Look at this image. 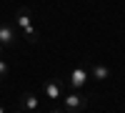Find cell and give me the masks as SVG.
<instances>
[{"label":"cell","instance_id":"obj_1","mask_svg":"<svg viewBox=\"0 0 125 113\" xmlns=\"http://www.w3.org/2000/svg\"><path fill=\"white\" fill-rule=\"evenodd\" d=\"M60 100H62V103H65V111H68V113H80L83 108L88 106V98L83 96V93H78V90H73V93L62 96Z\"/></svg>","mask_w":125,"mask_h":113},{"label":"cell","instance_id":"obj_2","mask_svg":"<svg viewBox=\"0 0 125 113\" xmlns=\"http://www.w3.org/2000/svg\"><path fill=\"white\" fill-rule=\"evenodd\" d=\"M0 43L5 48H13L18 43V30L13 23H0Z\"/></svg>","mask_w":125,"mask_h":113},{"label":"cell","instance_id":"obj_3","mask_svg":"<svg viewBox=\"0 0 125 113\" xmlns=\"http://www.w3.org/2000/svg\"><path fill=\"white\" fill-rule=\"evenodd\" d=\"M68 83L73 86V90H80L83 86L88 83V70H85V68H80V65H78V68H73V70H70Z\"/></svg>","mask_w":125,"mask_h":113},{"label":"cell","instance_id":"obj_4","mask_svg":"<svg viewBox=\"0 0 125 113\" xmlns=\"http://www.w3.org/2000/svg\"><path fill=\"white\" fill-rule=\"evenodd\" d=\"M43 90H45V98H53V100L62 98V83L60 80H48V83L43 86Z\"/></svg>","mask_w":125,"mask_h":113},{"label":"cell","instance_id":"obj_5","mask_svg":"<svg viewBox=\"0 0 125 113\" xmlns=\"http://www.w3.org/2000/svg\"><path fill=\"white\" fill-rule=\"evenodd\" d=\"M15 25H18L20 30H25L28 25H33V13H30L28 8H20L18 13H15Z\"/></svg>","mask_w":125,"mask_h":113},{"label":"cell","instance_id":"obj_6","mask_svg":"<svg viewBox=\"0 0 125 113\" xmlns=\"http://www.w3.org/2000/svg\"><path fill=\"white\" fill-rule=\"evenodd\" d=\"M90 75L95 78V80H108V78H110V68H108V65H100V63H95V65L90 68Z\"/></svg>","mask_w":125,"mask_h":113},{"label":"cell","instance_id":"obj_7","mask_svg":"<svg viewBox=\"0 0 125 113\" xmlns=\"http://www.w3.org/2000/svg\"><path fill=\"white\" fill-rule=\"evenodd\" d=\"M20 103H23V108H28L33 113V111H38V96L35 93H23L20 96Z\"/></svg>","mask_w":125,"mask_h":113},{"label":"cell","instance_id":"obj_8","mask_svg":"<svg viewBox=\"0 0 125 113\" xmlns=\"http://www.w3.org/2000/svg\"><path fill=\"white\" fill-rule=\"evenodd\" d=\"M23 35H25V40H28V43H38V40H40V35H38V30H35V25H28L25 30H23Z\"/></svg>","mask_w":125,"mask_h":113},{"label":"cell","instance_id":"obj_9","mask_svg":"<svg viewBox=\"0 0 125 113\" xmlns=\"http://www.w3.org/2000/svg\"><path fill=\"white\" fill-rule=\"evenodd\" d=\"M8 73H10V63L0 58V80H5V78H8Z\"/></svg>","mask_w":125,"mask_h":113},{"label":"cell","instance_id":"obj_10","mask_svg":"<svg viewBox=\"0 0 125 113\" xmlns=\"http://www.w3.org/2000/svg\"><path fill=\"white\" fill-rule=\"evenodd\" d=\"M3 53H5V45H3V43H0V58H3Z\"/></svg>","mask_w":125,"mask_h":113},{"label":"cell","instance_id":"obj_11","mask_svg":"<svg viewBox=\"0 0 125 113\" xmlns=\"http://www.w3.org/2000/svg\"><path fill=\"white\" fill-rule=\"evenodd\" d=\"M50 113H62V111H60V108H53V111H50Z\"/></svg>","mask_w":125,"mask_h":113},{"label":"cell","instance_id":"obj_12","mask_svg":"<svg viewBox=\"0 0 125 113\" xmlns=\"http://www.w3.org/2000/svg\"><path fill=\"white\" fill-rule=\"evenodd\" d=\"M0 113H5V108H3V106H0Z\"/></svg>","mask_w":125,"mask_h":113},{"label":"cell","instance_id":"obj_13","mask_svg":"<svg viewBox=\"0 0 125 113\" xmlns=\"http://www.w3.org/2000/svg\"><path fill=\"white\" fill-rule=\"evenodd\" d=\"M13 113H23V111H13Z\"/></svg>","mask_w":125,"mask_h":113},{"label":"cell","instance_id":"obj_14","mask_svg":"<svg viewBox=\"0 0 125 113\" xmlns=\"http://www.w3.org/2000/svg\"><path fill=\"white\" fill-rule=\"evenodd\" d=\"M33 113H40V111H33Z\"/></svg>","mask_w":125,"mask_h":113}]
</instances>
